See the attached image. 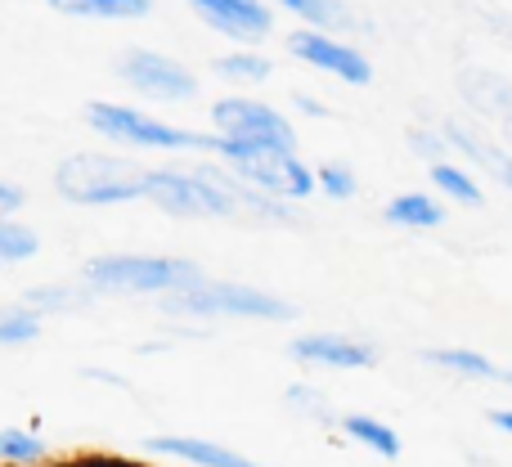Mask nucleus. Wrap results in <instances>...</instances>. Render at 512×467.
Instances as JSON below:
<instances>
[{
	"label": "nucleus",
	"instance_id": "nucleus-1",
	"mask_svg": "<svg viewBox=\"0 0 512 467\" xmlns=\"http://www.w3.org/2000/svg\"><path fill=\"white\" fill-rule=\"evenodd\" d=\"M54 185L63 189V198L72 203H131V198L149 194V171H140L135 162L113 158V153H77L59 167Z\"/></svg>",
	"mask_w": 512,
	"mask_h": 467
},
{
	"label": "nucleus",
	"instance_id": "nucleus-2",
	"mask_svg": "<svg viewBox=\"0 0 512 467\" xmlns=\"http://www.w3.org/2000/svg\"><path fill=\"white\" fill-rule=\"evenodd\" d=\"M90 288L104 292H185L203 283V274L189 261H167V256H104L86 265Z\"/></svg>",
	"mask_w": 512,
	"mask_h": 467
},
{
	"label": "nucleus",
	"instance_id": "nucleus-3",
	"mask_svg": "<svg viewBox=\"0 0 512 467\" xmlns=\"http://www.w3.org/2000/svg\"><path fill=\"white\" fill-rule=\"evenodd\" d=\"M149 198L171 216H230L239 207L221 171H149Z\"/></svg>",
	"mask_w": 512,
	"mask_h": 467
},
{
	"label": "nucleus",
	"instance_id": "nucleus-4",
	"mask_svg": "<svg viewBox=\"0 0 512 467\" xmlns=\"http://www.w3.org/2000/svg\"><path fill=\"white\" fill-rule=\"evenodd\" d=\"M225 158L234 162L243 180H252L256 189L265 194H279V198H306L315 189V176L292 158V149H270V144H243V140H225L221 135V149Z\"/></svg>",
	"mask_w": 512,
	"mask_h": 467
},
{
	"label": "nucleus",
	"instance_id": "nucleus-5",
	"mask_svg": "<svg viewBox=\"0 0 512 467\" xmlns=\"http://www.w3.org/2000/svg\"><path fill=\"white\" fill-rule=\"evenodd\" d=\"M86 117L99 135L135 144V149H221V135L176 131V126H162V122H153V117L135 113V108H122V104H90Z\"/></svg>",
	"mask_w": 512,
	"mask_h": 467
},
{
	"label": "nucleus",
	"instance_id": "nucleus-6",
	"mask_svg": "<svg viewBox=\"0 0 512 467\" xmlns=\"http://www.w3.org/2000/svg\"><path fill=\"white\" fill-rule=\"evenodd\" d=\"M180 315H239V319H292V310L270 292L243 288V283H194L176 297Z\"/></svg>",
	"mask_w": 512,
	"mask_h": 467
},
{
	"label": "nucleus",
	"instance_id": "nucleus-7",
	"mask_svg": "<svg viewBox=\"0 0 512 467\" xmlns=\"http://www.w3.org/2000/svg\"><path fill=\"white\" fill-rule=\"evenodd\" d=\"M212 122L225 140H243V144H270V149H292L297 135L283 122L274 108L256 104V99H221L212 108Z\"/></svg>",
	"mask_w": 512,
	"mask_h": 467
},
{
	"label": "nucleus",
	"instance_id": "nucleus-8",
	"mask_svg": "<svg viewBox=\"0 0 512 467\" xmlns=\"http://www.w3.org/2000/svg\"><path fill=\"white\" fill-rule=\"evenodd\" d=\"M117 72H122L135 90H144V95H153V99H194V90H198L194 72L180 68L167 54H153V50H126Z\"/></svg>",
	"mask_w": 512,
	"mask_h": 467
},
{
	"label": "nucleus",
	"instance_id": "nucleus-9",
	"mask_svg": "<svg viewBox=\"0 0 512 467\" xmlns=\"http://www.w3.org/2000/svg\"><path fill=\"white\" fill-rule=\"evenodd\" d=\"M288 50L297 54L301 63H315V68L333 72V77L351 81V86H369V81H373V68L364 63V54L351 50V45H342V41H333L324 27H306V32H292V36H288Z\"/></svg>",
	"mask_w": 512,
	"mask_h": 467
},
{
	"label": "nucleus",
	"instance_id": "nucleus-10",
	"mask_svg": "<svg viewBox=\"0 0 512 467\" xmlns=\"http://www.w3.org/2000/svg\"><path fill=\"white\" fill-rule=\"evenodd\" d=\"M189 5H194L216 32L234 36V41H261L274 27L270 9H265L261 0H189Z\"/></svg>",
	"mask_w": 512,
	"mask_h": 467
},
{
	"label": "nucleus",
	"instance_id": "nucleus-11",
	"mask_svg": "<svg viewBox=\"0 0 512 467\" xmlns=\"http://www.w3.org/2000/svg\"><path fill=\"white\" fill-rule=\"evenodd\" d=\"M144 450L171 454V459H185V463H198V467H252L234 450L212 445V441H198V436H153V441H144Z\"/></svg>",
	"mask_w": 512,
	"mask_h": 467
},
{
	"label": "nucleus",
	"instance_id": "nucleus-12",
	"mask_svg": "<svg viewBox=\"0 0 512 467\" xmlns=\"http://www.w3.org/2000/svg\"><path fill=\"white\" fill-rule=\"evenodd\" d=\"M292 355L310 364H333V369H364V364H373L369 346L351 342V337H301L292 346Z\"/></svg>",
	"mask_w": 512,
	"mask_h": 467
},
{
	"label": "nucleus",
	"instance_id": "nucleus-13",
	"mask_svg": "<svg viewBox=\"0 0 512 467\" xmlns=\"http://www.w3.org/2000/svg\"><path fill=\"white\" fill-rule=\"evenodd\" d=\"M50 5L77 18H140L153 9L149 0H50Z\"/></svg>",
	"mask_w": 512,
	"mask_h": 467
},
{
	"label": "nucleus",
	"instance_id": "nucleus-14",
	"mask_svg": "<svg viewBox=\"0 0 512 467\" xmlns=\"http://www.w3.org/2000/svg\"><path fill=\"white\" fill-rule=\"evenodd\" d=\"M387 221L391 225H409V230H432V225H441L445 216H441V207H436L432 198L405 194V198H396V203L387 207Z\"/></svg>",
	"mask_w": 512,
	"mask_h": 467
},
{
	"label": "nucleus",
	"instance_id": "nucleus-15",
	"mask_svg": "<svg viewBox=\"0 0 512 467\" xmlns=\"http://www.w3.org/2000/svg\"><path fill=\"white\" fill-rule=\"evenodd\" d=\"M427 360L441 364V369L468 373V378H495V382H508V387H512V373H499L495 364H490L486 355H477V351H432Z\"/></svg>",
	"mask_w": 512,
	"mask_h": 467
},
{
	"label": "nucleus",
	"instance_id": "nucleus-16",
	"mask_svg": "<svg viewBox=\"0 0 512 467\" xmlns=\"http://www.w3.org/2000/svg\"><path fill=\"white\" fill-rule=\"evenodd\" d=\"M283 9H292L297 18H306L310 27H346L351 23V9L342 0H279Z\"/></svg>",
	"mask_w": 512,
	"mask_h": 467
},
{
	"label": "nucleus",
	"instance_id": "nucleus-17",
	"mask_svg": "<svg viewBox=\"0 0 512 467\" xmlns=\"http://www.w3.org/2000/svg\"><path fill=\"white\" fill-rule=\"evenodd\" d=\"M346 432L355 436V441H364L369 450H378V454H387V459H396L400 454V436L391 432V427H382V423H373V418H346Z\"/></svg>",
	"mask_w": 512,
	"mask_h": 467
},
{
	"label": "nucleus",
	"instance_id": "nucleus-18",
	"mask_svg": "<svg viewBox=\"0 0 512 467\" xmlns=\"http://www.w3.org/2000/svg\"><path fill=\"white\" fill-rule=\"evenodd\" d=\"M36 234L23 230V225H9L5 216H0V261H27V256H36Z\"/></svg>",
	"mask_w": 512,
	"mask_h": 467
},
{
	"label": "nucleus",
	"instance_id": "nucleus-19",
	"mask_svg": "<svg viewBox=\"0 0 512 467\" xmlns=\"http://www.w3.org/2000/svg\"><path fill=\"white\" fill-rule=\"evenodd\" d=\"M432 180H436V189H445V194L459 198V203H468V207L481 203V189L472 185V180L463 176L459 167H445V162H436V167H432Z\"/></svg>",
	"mask_w": 512,
	"mask_h": 467
},
{
	"label": "nucleus",
	"instance_id": "nucleus-20",
	"mask_svg": "<svg viewBox=\"0 0 512 467\" xmlns=\"http://www.w3.org/2000/svg\"><path fill=\"white\" fill-rule=\"evenodd\" d=\"M41 450H45V445L36 441V436L18 432V427H9V432H0V459H18V463H32V459H41Z\"/></svg>",
	"mask_w": 512,
	"mask_h": 467
},
{
	"label": "nucleus",
	"instance_id": "nucleus-21",
	"mask_svg": "<svg viewBox=\"0 0 512 467\" xmlns=\"http://www.w3.org/2000/svg\"><path fill=\"white\" fill-rule=\"evenodd\" d=\"M216 68H221L225 77H239V81H265L270 77V63H265L261 54H230V59H221Z\"/></svg>",
	"mask_w": 512,
	"mask_h": 467
},
{
	"label": "nucleus",
	"instance_id": "nucleus-22",
	"mask_svg": "<svg viewBox=\"0 0 512 467\" xmlns=\"http://www.w3.org/2000/svg\"><path fill=\"white\" fill-rule=\"evenodd\" d=\"M36 333H41V324H36L32 315H23V310H9V315H0V346L32 342Z\"/></svg>",
	"mask_w": 512,
	"mask_h": 467
},
{
	"label": "nucleus",
	"instance_id": "nucleus-23",
	"mask_svg": "<svg viewBox=\"0 0 512 467\" xmlns=\"http://www.w3.org/2000/svg\"><path fill=\"white\" fill-rule=\"evenodd\" d=\"M319 185H324L333 198H351L355 194L351 171H342V167H324V171H319Z\"/></svg>",
	"mask_w": 512,
	"mask_h": 467
},
{
	"label": "nucleus",
	"instance_id": "nucleus-24",
	"mask_svg": "<svg viewBox=\"0 0 512 467\" xmlns=\"http://www.w3.org/2000/svg\"><path fill=\"white\" fill-rule=\"evenodd\" d=\"M18 207H23V189H18V185H5V180H0V216L18 212Z\"/></svg>",
	"mask_w": 512,
	"mask_h": 467
},
{
	"label": "nucleus",
	"instance_id": "nucleus-25",
	"mask_svg": "<svg viewBox=\"0 0 512 467\" xmlns=\"http://www.w3.org/2000/svg\"><path fill=\"white\" fill-rule=\"evenodd\" d=\"M490 423H495L499 432H508V436H512V414H508V409H499V414H490Z\"/></svg>",
	"mask_w": 512,
	"mask_h": 467
},
{
	"label": "nucleus",
	"instance_id": "nucleus-26",
	"mask_svg": "<svg viewBox=\"0 0 512 467\" xmlns=\"http://www.w3.org/2000/svg\"><path fill=\"white\" fill-rule=\"evenodd\" d=\"M81 467H122V463H81Z\"/></svg>",
	"mask_w": 512,
	"mask_h": 467
}]
</instances>
